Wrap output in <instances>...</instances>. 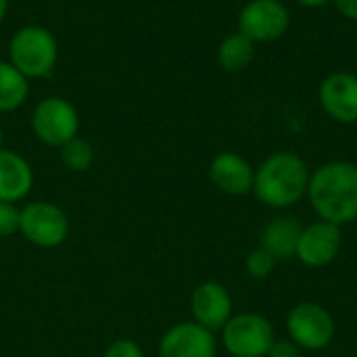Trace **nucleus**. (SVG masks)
Returning <instances> with one entry per match:
<instances>
[{
	"label": "nucleus",
	"mask_w": 357,
	"mask_h": 357,
	"mask_svg": "<svg viewBox=\"0 0 357 357\" xmlns=\"http://www.w3.org/2000/svg\"><path fill=\"white\" fill-rule=\"evenodd\" d=\"M333 4L347 21L357 23V0H333Z\"/></svg>",
	"instance_id": "nucleus-23"
},
{
	"label": "nucleus",
	"mask_w": 357,
	"mask_h": 357,
	"mask_svg": "<svg viewBox=\"0 0 357 357\" xmlns=\"http://www.w3.org/2000/svg\"><path fill=\"white\" fill-rule=\"evenodd\" d=\"M287 333L289 339L305 351H322L326 349L337 333L333 314L314 301H305L295 305L287 316Z\"/></svg>",
	"instance_id": "nucleus-5"
},
{
	"label": "nucleus",
	"mask_w": 357,
	"mask_h": 357,
	"mask_svg": "<svg viewBox=\"0 0 357 357\" xmlns=\"http://www.w3.org/2000/svg\"><path fill=\"white\" fill-rule=\"evenodd\" d=\"M301 230L303 226L295 218H289V215L274 218L264 226L261 236H259V247L270 251L276 257V261L293 259L297 253Z\"/></svg>",
	"instance_id": "nucleus-15"
},
{
	"label": "nucleus",
	"mask_w": 357,
	"mask_h": 357,
	"mask_svg": "<svg viewBox=\"0 0 357 357\" xmlns=\"http://www.w3.org/2000/svg\"><path fill=\"white\" fill-rule=\"evenodd\" d=\"M266 357H301V349L289 339V341H274Z\"/></svg>",
	"instance_id": "nucleus-22"
},
{
	"label": "nucleus",
	"mask_w": 357,
	"mask_h": 357,
	"mask_svg": "<svg viewBox=\"0 0 357 357\" xmlns=\"http://www.w3.org/2000/svg\"><path fill=\"white\" fill-rule=\"evenodd\" d=\"M232 297L230 291L215 282V280H207L201 282L190 297V312H192V320L205 328H209L211 333L222 331L226 326V322L234 316L232 314Z\"/></svg>",
	"instance_id": "nucleus-12"
},
{
	"label": "nucleus",
	"mask_w": 357,
	"mask_h": 357,
	"mask_svg": "<svg viewBox=\"0 0 357 357\" xmlns=\"http://www.w3.org/2000/svg\"><path fill=\"white\" fill-rule=\"evenodd\" d=\"M33 186V172L25 157L0 149V201L19 203Z\"/></svg>",
	"instance_id": "nucleus-14"
},
{
	"label": "nucleus",
	"mask_w": 357,
	"mask_h": 357,
	"mask_svg": "<svg viewBox=\"0 0 357 357\" xmlns=\"http://www.w3.org/2000/svg\"><path fill=\"white\" fill-rule=\"evenodd\" d=\"M295 2L301 4V6H305V8H320V6L331 4L333 0H295Z\"/></svg>",
	"instance_id": "nucleus-24"
},
{
	"label": "nucleus",
	"mask_w": 357,
	"mask_h": 357,
	"mask_svg": "<svg viewBox=\"0 0 357 357\" xmlns=\"http://www.w3.org/2000/svg\"><path fill=\"white\" fill-rule=\"evenodd\" d=\"M276 264H278L276 257H274L270 251H266L264 247L253 249V251L247 255V259H245V268H247L249 276L255 278V280H266V278L274 272Z\"/></svg>",
	"instance_id": "nucleus-19"
},
{
	"label": "nucleus",
	"mask_w": 357,
	"mask_h": 357,
	"mask_svg": "<svg viewBox=\"0 0 357 357\" xmlns=\"http://www.w3.org/2000/svg\"><path fill=\"white\" fill-rule=\"evenodd\" d=\"M6 13H8V0H0V23L4 21Z\"/></svg>",
	"instance_id": "nucleus-25"
},
{
	"label": "nucleus",
	"mask_w": 357,
	"mask_h": 357,
	"mask_svg": "<svg viewBox=\"0 0 357 357\" xmlns=\"http://www.w3.org/2000/svg\"><path fill=\"white\" fill-rule=\"evenodd\" d=\"M318 102L322 111L337 123H357V75L351 71H335L318 86Z\"/></svg>",
	"instance_id": "nucleus-9"
},
{
	"label": "nucleus",
	"mask_w": 357,
	"mask_h": 357,
	"mask_svg": "<svg viewBox=\"0 0 357 357\" xmlns=\"http://www.w3.org/2000/svg\"><path fill=\"white\" fill-rule=\"evenodd\" d=\"M307 197L320 220L343 226L357 220V163L328 161L310 176Z\"/></svg>",
	"instance_id": "nucleus-1"
},
{
	"label": "nucleus",
	"mask_w": 357,
	"mask_h": 357,
	"mask_svg": "<svg viewBox=\"0 0 357 357\" xmlns=\"http://www.w3.org/2000/svg\"><path fill=\"white\" fill-rule=\"evenodd\" d=\"M61 161L67 169L71 172H77V174H84L88 172L92 165H94V159H96V153H94V146L86 140V138H71L67 144H63L61 149Z\"/></svg>",
	"instance_id": "nucleus-18"
},
{
	"label": "nucleus",
	"mask_w": 357,
	"mask_h": 357,
	"mask_svg": "<svg viewBox=\"0 0 357 357\" xmlns=\"http://www.w3.org/2000/svg\"><path fill=\"white\" fill-rule=\"evenodd\" d=\"M255 54H257V44L245 33H241L238 29L234 33H228L220 42L218 52H215L220 67L230 73H238L247 69L255 61Z\"/></svg>",
	"instance_id": "nucleus-16"
},
{
	"label": "nucleus",
	"mask_w": 357,
	"mask_h": 357,
	"mask_svg": "<svg viewBox=\"0 0 357 357\" xmlns=\"http://www.w3.org/2000/svg\"><path fill=\"white\" fill-rule=\"evenodd\" d=\"M274 341L272 322L255 312L236 314L222 328V345L232 357H266Z\"/></svg>",
	"instance_id": "nucleus-4"
},
{
	"label": "nucleus",
	"mask_w": 357,
	"mask_h": 357,
	"mask_svg": "<svg viewBox=\"0 0 357 357\" xmlns=\"http://www.w3.org/2000/svg\"><path fill=\"white\" fill-rule=\"evenodd\" d=\"M341 247H343L341 226L318 220L301 230L295 257L307 268H324L337 259Z\"/></svg>",
	"instance_id": "nucleus-10"
},
{
	"label": "nucleus",
	"mask_w": 357,
	"mask_h": 357,
	"mask_svg": "<svg viewBox=\"0 0 357 357\" xmlns=\"http://www.w3.org/2000/svg\"><path fill=\"white\" fill-rule=\"evenodd\" d=\"M31 130L42 144L61 149L63 144L77 136L79 113L67 98L46 96L33 109Z\"/></svg>",
	"instance_id": "nucleus-6"
},
{
	"label": "nucleus",
	"mask_w": 357,
	"mask_h": 357,
	"mask_svg": "<svg viewBox=\"0 0 357 357\" xmlns=\"http://www.w3.org/2000/svg\"><path fill=\"white\" fill-rule=\"evenodd\" d=\"M291 27V13L280 0H249L238 13V31L255 44L280 40Z\"/></svg>",
	"instance_id": "nucleus-8"
},
{
	"label": "nucleus",
	"mask_w": 357,
	"mask_h": 357,
	"mask_svg": "<svg viewBox=\"0 0 357 357\" xmlns=\"http://www.w3.org/2000/svg\"><path fill=\"white\" fill-rule=\"evenodd\" d=\"M209 180L224 195L245 197L253 192L255 167L241 153L222 151L209 163Z\"/></svg>",
	"instance_id": "nucleus-13"
},
{
	"label": "nucleus",
	"mask_w": 357,
	"mask_h": 357,
	"mask_svg": "<svg viewBox=\"0 0 357 357\" xmlns=\"http://www.w3.org/2000/svg\"><path fill=\"white\" fill-rule=\"evenodd\" d=\"M157 351L159 357H215L218 341L209 328L190 320L174 324L161 337Z\"/></svg>",
	"instance_id": "nucleus-11"
},
{
	"label": "nucleus",
	"mask_w": 357,
	"mask_h": 357,
	"mask_svg": "<svg viewBox=\"0 0 357 357\" xmlns=\"http://www.w3.org/2000/svg\"><path fill=\"white\" fill-rule=\"evenodd\" d=\"M19 232L33 247L54 249L61 247L69 236V218L50 201H33L21 207Z\"/></svg>",
	"instance_id": "nucleus-7"
},
{
	"label": "nucleus",
	"mask_w": 357,
	"mask_h": 357,
	"mask_svg": "<svg viewBox=\"0 0 357 357\" xmlns=\"http://www.w3.org/2000/svg\"><path fill=\"white\" fill-rule=\"evenodd\" d=\"M56 38L42 25H25L8 42V63L27 79L48 77L56 67Z\"/></svg>",
	"instance_id": "nucleus-3"
},
{
	"label": "nucleus",
	"mask_w": 357,
	"mask_h": 357,
	"mask_svg": "<svg viewBox=\"0 0 357 357\" xmlns=\"http://www.w3.org/2000/svg\"><path fill=\"white\" fill-rule=\"evenodd\" d=\"M29 96V79L8 61H0V113L17 111Z\"/></svg>",
	"instance_id": "nucleus-17"
},
{
	"label": "nucleus",
	"mask_w": 357,
	"mask_h": 357,
	"mask_svg": "<svg viewBox=\"0 0 357 357\" xmlns=\"http://www.w3.org/2000/svg\"><path fill=\"white\" fill-rule=\"evenodd\" d=\"M2 140H4V134H2V128H0V149H2Z\"/></svg>",
	"instance_id": "nucleus-26"
},
{
	"label": "nucleus",
	"mask_w": 357,
	"mask_h": 357,
	"mask_svg": "<svg viewBox=\"0 0 357 357\" xmlns=\"http://www.w3.org/2000/svg\"><path fill=\"white\" fill-rule=\"evenodd\" d=\"M310 176L303 157L291 151H278L266 157L255 169L253 195L266 207L287 209L307 195Z\"/></svg>",
	"instance_id": "nucleus-2"
},
{
	"label": "nucleus",
	"mask_w": 357,
	"mask_h": 357,
	"mask_svg": "<svg viewBox=\"0 0 357 357\" xmlns=\"http://www.w3.org/2000/svg\"><path fill=\"white\" fill-rule=\"evenodd\" d=\"M21 226V209L17 203L0 201V238H8L19 232Z\"/></svg>",
	"instance_id": "nucleus-20"
},
{
	"label": "nucleus",
	"mask_w": 357,
	"mask_h": 357,
	"mask_svg": "<svg viewBox=\"0 0 357 357\" xmlns=\"http://www.w3.org/2000/svg\"><path fill=\"white\" fill-rule=\"evenodd\" d=\"M102 357H144V351L132 339H117L107 345Z\"/></svg>",
	"instance_id": "nucleus-21"
}]
</instances>
